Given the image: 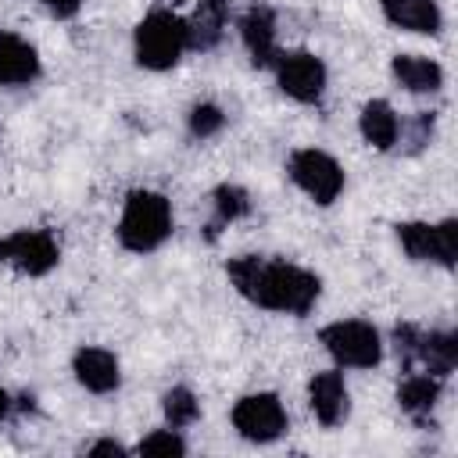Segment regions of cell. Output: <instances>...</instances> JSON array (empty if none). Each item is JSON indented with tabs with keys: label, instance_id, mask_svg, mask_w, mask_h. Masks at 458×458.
Segmentation results:
<instances>
[{
	"label": "cell",
	"instance_id": "2e32d148",
	"mask_svg": "<svg viewBox=\"0 0 458 458\" xmlns=\"http://www.w3.org/2000/svg\"><path fill=\"white\" fill-rule=\"evenodd\" d=\"M440 394H444V379L440 376L422 372V369H408L404 379H401V386H397V404H401V411L411 422H426L429 411L437 408Z\"/></svg>",
	"mask_w": 458,
	"mask_h": 458
},
{
	"label": "cell",
	"instance_id": "30bf717a",
	"mask_svg": "<svg viewBox=\"0 0 458 458\" xmlns=\"http://www.w3.org/2000/svg\"><path fill=\"white\" fill-rule=\"evenodd\" d=\"M272 72H276V86L297 104H318L329 82L322 57H315L311 50H279Z\"/></svg>",
	"mask_w": 458,
	"mask_h": 458
},
{
	"label": "cell",
	"instance_id": "d4e9b609",
	"mask_svg": "<svg viewBox=\"0 0 458 458\" xmlns=\"http://www.w3.org/2000/svg\"><path fill=\"white\" fill-rule=\"evenodd\" d=\"M197 14H225V0H190Z\"/></svg>",
	"mask_w": 458,
	"mask_h": 458
},
{
	"label": "cell",
	"instance_id": "7c38bea8",
	"mask_svg": "<svg viewBox=\"0 0 458 458\" xmlns=\"http://www.w3.org/2000/svg\"><path fill=\"white\" fill-rule=\"evenodd\" d=\"M72 372H75V383L97 397L104 394H114L122 386V365L114 358V351L107 347H79L75 358H72Z\"/></svg>",
	"mask_w": 458,
	"mask_h": 458
},
{
	"label": "cell",
	"instance_id": "ffe728a7",
	"mask_svg": "<svg viewBox=\"0 0 458 458\" xmlns=\"http://www.w3.org/2000/svg\"><path fill=\"white\" fill-rule=\"evenodd\" d=\"M161 411H165V426L186 429V426H193L200 419V401H197V394L190 386H172L161 397Z\"/></svg>",
	"mask_w": 458,
	"mask_h": 458
},
{
	"label": "cell",
	"instance_id": "9c48e42d",
	"mask_svg": "<svg viewBox=\"0 0 458 458\" xmlns=\"http://www.w3.org/2000/svg\"><path fill=\"white\" fill-rule=\"evenodd\" d=\"M61 261V243L50 229H14L0 240V265L21 276H47Z\"/></svg>",
	"mask_w": 458,
	"mask_h": 458
},
{
	"label": "cell",
	"instance_id": "d6986e66",
	"mask_svg": "<svg viewBox=\"0 0 458 458\" xmlns=\"http://www.w3.org/2000/svg\"><path fill=\"white\" fill-rule=\"evenodd\" d=\"M250 215V197L243 186L236 182H222L211 190V222H208V236L215 240L222 229H229L233 222Z\"/></svg>",
	"mask_w": 458,
	"mask_h": 458
},
{
	"label": "cell",
	"instance_id": "4fadbf2b",
	"mask_svg": "<svg viewBox=\"0 0 458 458\" xmlns=\"http://www.w3.org/2000/svg\"><path fill=\"white\" fill-rule=\"evenodd\" d=\"M39 50L21 39L18 32H4L0 29V86L18 89L39 79Z\"/></svg>",
	"mask_w": 458,
	"mask_h": 458
},
{
	"label": "cell",
	"instance_id": "6da1fadb",
	"mask_svg": "<svg viewBox=\"0 0 458 458\" xmlns=\"http://www.w3.org/2000/svg\"><path fill=\"white\" fill-rule=\"evenodd\" d=\"M229 283L240 297H247L254 308L276 311V315H308L322 297V279L311 268H301L283 258H261V254H240L225 265Z\"/></svg>",
	"mask_w": 458,
	"mask_h": 458
},
{
	"label": "cell",
	"instance_id": "5bb4252c",
	"mask_svg": "<svg viewBox=\"0 0 458 458\" xmlns=\"http://www.w3.org/2000/svg\"><path fill=\"white\" fill-rule=\"evenodd\" d=\"M379 11L401 32L437 36L444 29V11L437 0H379Z\"/></svg>",
	"mask_w": 458,
	"mask_h": 458
},
{
	"label": "cell",
	"instance_id": "484cf974",
	"mask_svg": "<svg viewBox=\"0 0 458 458\" xmlns=\"http://www.w3.org/2000/svg\"><path fill=\"white\" fill-rule=\"evenodd\" d=\"M7 415H11V394H7L4 386H0V422H4Z\"/></svg>",
	"mask_w": 458,
	"mask_h": 458
},
{
	"label": "cell",
	"instance_id": "e0dca14e",
	"mask_svg": "<svg viewBox=\"0 0 458 458\" xmlns=\"http://www.w3.org/2000/svg\"><path fill=\"white\" fill-rule=\"evenodd\" d=\"M358 129H361V140L376 150H394L404 140V122L390 100H369L358 114Z\"/></svg>",
	"mask_w": 458,
	"mask_h": 458
},
{
	"label": "cell",
	"instance_id": "52a82bcc",
	"mask_svg": "<svg viewBox=\"0 0 458 458\" xmlns=\"http://www.w3.org/2000/svg\"><path fill=\"white\" fill-rule=\"evenodd\" d=\"M397 243L411 261L451 268L458 258V222H397Z\"/></svg>",
	"mask_w": 458,
	"mask_h": 458
},
{
	"label": "cell",
	"instance_id": "603a6c76",
	"mask_svg": "<svg viewBox=\"0 0 458 458\" xmlns=\"http://www.w3.org/2000/svg\"><path fill=\"white\" fill-rule=\"evenodd\" d=\"M54 18H75L79 14V7H82V0H39Z\"/></svg>",
	"mask_w": 458,
	"mask_h": 458
},
{
	"label": "cell",
	"instance_id": "3957f363",
	"mask_svg": "<svg viewBox=\"0 0 458 458\" xmlns=\"http://www.w3.org/2000/svg\"><path fill=\"white\" fill-rule=\"evenodd\" d=\"M132 50H136V64L140 68H147V72H168L190 50V21L179 11L154 7L136 25Z\"/></svg>",
	"mask_w": 458,
	"mask_h": 458
},
{
	"label": "cell",
	"instance_id": "9a60e30c",
	"mask_svg": "<svg viewBox=\"0 0 458 458\" xmlns=\"http://www.w3.org/2000/svg\"><path fill=\"white\" fill-rule=\"evenodd\" d=\"M276 14L268 7H250L243 18H240V39L250 54V61L258 68H272L276 54H279V39H276Z\"/></svg>",
	"mask_w": 458,
	"mask_h": 458
},
{
	"label": "cell",
	"instance_id": "7402d4cb",
	"mask_svg": "<svg viewBox=\"0 0 458 458\" xmlns=\"http://www.w3.org/2000/svg\"><path fill=\"white\" fill-rule=\"evenodd\" d=\"M140 454H168V458H182L186 454V440H182V429H150L140 444H136Z\"/></svg>",
	"mask_w": 458,
	"mask_h": 458
},
{
	"label": "cell",
	"instance_id": "ac0fdd59",
	"mask_svg": "<svg viewBox=\"0 0 458 458\" xmlns=\"http://www.w3.org/2000/svg\"><path fill=\"white\" fill-rule=\"evenodd\" d=\"M390 72L397 86L408 93H437L444 86V68L426 54H397Z\"/></svg>",
	"mask_w": 458,
	"mask_h": 458
},
{
	"label": "cell",
	"instance_id": "cb8c5ba5",
	"mask_svg": "<svg viewBox=\"0 0 458 458\" xmlns=\"http://www.w3.org/2000/svg\"><path fill=\"white\" fill-rule=\"evenodd\" d=\"M86 451H89V454H125V447H122L118 440H97V444H89Z\"/></svg>",
	"mask_w": 458,
	"mask_h": 458
},
{
	"label": "cell",
	"instance_id": "7a4b0ae2",
	"mask_svg": "<svg viewBox=\"0 0 458 458\" xmlns=\"http://www.w3.org/2000/svg\"><path fill=\"white\" fill-rule=\"evenodd\" d=\"M118 243L129 254H154L172 236V204L157 190H132L118 215Z\"/></svg>",
	"mask_w": 458,
	"mask_h": 458
},
{
	"label": "cell",
	"instance_id": "ba28073f",
	"mask_svg": "<svg viewBox=\"0 0 458 458\" xmlns=\"http://www.w3.org/2000/svg\"><path fill=\"white\" fill-rule=\"evenodd\" d=\"M229 422L233 429L250 440V444H276L286 429H290V415L283 408V401L268 390H258V394H243L233 411H229Z\"/></svg>",
	"mask_w": 458,
	"mask_h": 458
},
{
	"label": "cell",
	"instance_id": "5b68a950",
	"mask_svg": "<svg viewBox=\"0 0 458 458\" xmlns=\"http://www.w3.org/2000/svg\"><path fill=\"white\" fill-rule=\"evenodd\" d=\"M394 344H397V358L408 369H422V372H433L440 379H447L454 372V361H458V340L454 333L447 329H419L411 322L397 326L394 329Z\"/></svg>",
	"mask_w": 458,
	"mask_h": 458
},
{
	"label": "cell",
	"instance_id": "8992f818",
	"mask_svg": "<svg viewBox=\"0 0 458 458\" xmlns=\"http://www.w3.org/2000/svg\"><path fill=\"white\" fill-rule=\"evenodd\" d=\"M286 175H290L293 186H297L308 200H315L318 208H329V204L344 193V186H347V175H344L340 161H336L333 154L318 150V147H301V150H293L290 161H286Z\"/></svg>",
	"mask_w": 458,
	"mask_h": 458
},
{
	"label": "cell",
	"instance_id": "44dd1931",
	"mask_svg": "<svg viewBox=\"0 0 458 458\" xmlns=\"http://www.w3.org/2000/svg\"><path fill=\"white\" fill-rule=\"evenodd\" d=\"M222 125H225V111L218 104H211V100L193 104L190 114H186V129H190L193 140H211V136L222 132Z\"/></svg>",
	"mask_w": 458,
	"mask_h": 458
},
{
	"label": "cell",
	"instance_id": "277c9868",
	"mask_svg": "<svg viewBox=\"0 0 458 458\" xmlns=\"http://www.w3.org/2000/svg\"><path fill=\"white\" fill-rule=\"evenodd\" d=\"M326 354L336 361V369H376L383 361V336L372 322L365 318H336L322 326L318 333Z\"/></svg>",
	"mask_w": 458,
	"mask_h": 458
},
{
	"label": "cell",
	"instance_id": "8fae6325",
	"mask_svg": "<svg viewBox=\"0 0 458 458\" xmlns=\"http://www.w3.org/2000/svg\"><path fill=\"white\" fill-rule=\"evenodd\" d=\"M308 408H311V415L326 429H336V426L347 422V415H351V390H347L340 369H326V372L311 376V383H308Z\"/></svg>",
	"mask_w": 458,
	"mask_h": 458
}]
</instances>
